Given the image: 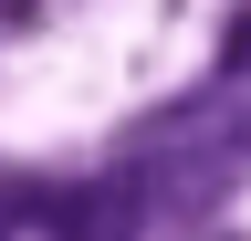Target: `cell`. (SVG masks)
Segmentation results:
<instances>
[{"mask_svg": "<svg viewBox=\"0 0 251 241\" xmlns=\"http://www.w3.org/2000/svg\"><path fill=\"white\" fill-rule=\"evenodd\" d=\"M11 220H21V189H11V178H0V241H11Z\"/></svg>", "mask_w": 251, "mask_h": 241, "instance_id": "2", "label": "cell"}, {"mask_svg": "<svg viewBox=\"0 0 251 241\" xmlns=\"http://www.w3.org/2000/svg\"><path fill=\"white\" fill-rule=\"evenodd\" d=\"M21 220L42 241H136L147 199H136L126 168H105V178H42V189H21Z\"/></svg>", "mask_w": 251, "mask_h": 241, "instance_id": "1", "label": "cell"}]
</instances>
